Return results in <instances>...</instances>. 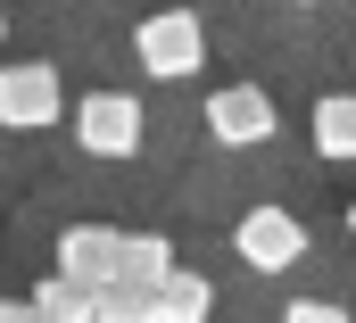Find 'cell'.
Listing matches in <instances>:
<instances>
[{
    "label": "cell",
    "mask_w": 356,
    "mask_h": 323,
    "mask_svg": "<svg viewBox=\"0 0 356 323\" xmlns=\"http://www.w3.org/2000/svg\"><path fill=\"white\" fill-rule=\"evenodd\" d=\"M166 265H175V241L166 233H124L116 241V282H133V290H149Z\"/></svg>",
    "instance_id": "9"
},
{
    "label": "cell",
    "mask_w": 356,
    "mask_h": 323,
    "mask_svg": "<svg viewBox=\"0 0 356 323\" xmlns=\"http://www.w3.org/2000/svg\"><path fill=\"white\" fill-rule=\"evenodd\" d=\"M75 150H91V158H133L141 150V100L133 91H83L75 100Z\"/></svg>",
    "instance_id": "4"
},
{
    "label": "cell",
    "mask_w": 356,
    "mask_h": 323,
    "mask_svg": "<svg viewBox=\"0 0 356 323\" xmlns=\"http://www.w3.org/2000/svg\"><path fill=\"white\" fill-rule=\"evenodd\" d=\"M232 249H241L249 274H290V265L307 257V224H298L290 207H249V216L232 224Z\"/></svg>",
    "instance_id": "5"
},
{
    "label": "cell",
    "mask_w": 356,
    "mask_h": 323,
    "mask_svg": "<svg viewBox=\"0 0 356 323\" xmlns=\"http://www.w3.org/2000/svg\"><path fill=\"white\" fill-rule=\"evenodd\" d=\"M25 315H42V323H91V290L75 282V274H50V282H33Z\"/></svg>",
    "instance_id": "10"
},
{
    "label": "cell",
    "mask_w": 356,
    "mask_h": 323,
    "mask_svg": "<svg viewBox=\"0 0 356 323\" xmlns=\"http://www.w3.org/2000/svg\"><path fill=\"white\" fill-rule=\"evenodd\" d=\"M290 8H315V0H290Z\"/></svg>",
    "instance_id": "13"
},
{
    "label": "cell",
    "mask_w": 356,
    "mask_h": 323,
    "mask_svg": "<svg viewBox=\"0 0 356 323\" xmlns=\"http://www.w3.org/2000/svg\"><path fill=\"white\" fill-rule=\"evenodd\" d=\"M133 58H141L149 83H191V75H207V25L191 8H158V17L133 25Z\"/></svg>",
    "instance_id": "1"
},
{
    "label": "cell",
    "mask_w": 356,
    "mask_h": 323,
    "mask_svg": "<svg viewBox=\"0 0 356 323\" xmlns=\"http://www.w3.org/2000/svg\"><path fill=\"white\" fill-rule=\"evenodd\" d=\"M273 133H282V108L266 83H216L207 91V141L216 150H257Z\"/></svg>",
    "instance_id": "2"
},
{
    "label": "cell",
    "mask_w": 356,
    "mask_h": 323,
    "mask_svg": "<svg viewBox=\"0 0 356 323\" xmlns=\"http://www.w3.org/2000/svg\"><path fill=\"white\" fill-rule=\"evenodd\" d=\"M0 42H8V17H0Z\"/></svg>",
    "instance_id": "12"
},
{
    "label": "cell",
    "mask_w": 356,
    "mask_h": 323,
    "mask_svg": "<svg viewBox=\"0 0 356 323\" xmlns=\"http://www.w3.org/2000/svg\"><path fill=\"white\" fill-rule=\"evenodd\" d=\"M332 315H340L332 299H298V307H290V323H332Z\"/></svg>",
    "instance_id": "11"
},
{
    "label": "cell",
    "mask_w": 356,
    "mask_h": 323,
    "mask_svg": "<svg viewBox=\"0 0 356 323\" xmlns=\"http://www.w3.org/2000/svg\"><path fill=\"white\" fill-rule=\"evenodd\" d=\"M207 315H216V282H207V274L166 265V274L141 290V323H207Z\"/></svg>",
    "instance_id": "6"
},
{
    "label": "cell",
    "mask_w": 356,
    "mask_h": 323,
    "mask_svg": "<svg viewBox=\"0 0 356 323\" xmlns=\"http://www.w3.org/2000/svg\"><path fill=\"white\" fill-rule=\"evenodd\" d=\"M67 116V83L50 58H17V67H0V125L8 133H50Z\"/></svg>",
    "instance_id": "3"
},
{
    "label": "cell",
    "mask_w": 356,
    "mask_h": 323,
    "mask_svg": "<svg viewBox=\"0 0 356 323\" xmlns=\"http://www.w3.org/2000/svg\"><path fill=\"white\" fill-rule=\"evenodd\" d=\"M116 241H124V233H108V224H67V233H58V274H75L83 290L116 282Z\"/></svg>",
    "instance_id": "7"
},
{
    "label": "cell",
    "mask_w": 356,
    "mask_h": 323,
    "mask_svg": "<svg viewBox=\"0 0 356 323\" xmlns=\"http://www.w3.org/2000/svg\"><path fill=\"white\" fill-rule=\"evenodd\" d=\"M315 150L332 166L356 158V91H323V100H315Z\"/></svg>",
    "instance_id": "8"
}]
</instances>
